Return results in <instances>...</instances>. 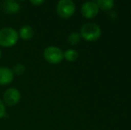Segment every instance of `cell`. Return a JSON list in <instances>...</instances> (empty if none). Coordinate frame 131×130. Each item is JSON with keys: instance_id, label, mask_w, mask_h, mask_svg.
<instances>
[{"instance_id": "obj_1", "label": "cell", "mask_w": 131, "mask_h": 130, "mask_svg": "<svg viewBox=\"0 0 131 130\" xmlns=\"http://www.w3.org/2000/svg\"><path fill=\"white\" fill-rule=\"evenodd\" d=\"M101 29L97 24L88 22L84 24L80 29V37L86 41H95L101 36Z\"/></svg>"}, {"instance_id": "obj_2", "label": "cell", "mask_w": 131, "mask_h": 130, "mask_svg": "<svg viewBox=\"0 0 131 130\" xmlns=\"http://www.w3.org/2000/svg\"><path fill=\"white\" fill-rule=\"evenodd\" d=\"M19 35L14 29L7 27L0 30V45L4 47L14 46L18 41Z\"/></svg>"}, {"instance_id": "obj_3", "label": "cell", "mask_w": 131, "mask_h": 130, "mask_svg": "<svg viewBox=\"0 0 131 130\" xmlns=\"http://www.w3.org/2000/svg\"><path fill=\"white\" fill-rule=\"evenodd\" d=\"M76 6L75 4L71 0H61L58 2L56 6L57 14L60 17L67 19L74 14Z\"/></svg>"}, {"instance_id": "obj_4", "label": "cell", "mask_w": 131, "mask_h": 130, "mask_svg": "<svg viewBox=\"0 0 131 130\" xmlns=\"http://www.w3.org/2000/svg\"><path fill=\"white\" fill-rule=\"evenodd\" d=\"M44 58L51 64H58L63 59V53L56 46H48L44 51Z\"/></svg>"}, {"instance_id": "obj_5", "label": "cell", "mask_w": 131, "mask_h": 130, "mask_svg": "<svg viewBox=\"0 0 131 130\" xmlns=\"http://www.w3.org/2000/svg\"><path fill=\"white\" fill-rule=\"evenodd\" d=\"M99 13V8L94 1L86 2L81 6V14L86 19H93L96 17Z\"/></svg>"}, {"instance_id": "obj_6", "label": "cell", "mask_w": 131, "mask_h": 130, "mask_svg": "<svg viewBox=\"0 0 131 130\" xmlns=\"http://www.w3.org/2000/svg\"><path fill=\"white\" fill-rule=\"evenodd\" d=\"M21 93L17 88L11 87L5 91L4 94V102L8 106H14L20 102Z\"/></svg>"}, {"instance_id": "obj_7", "label": "cell", "mask_w": 131, "mask_h": 130, "mask_svg": "<svg viewBox=\"0 0 131 130\" xmlns=\"http://www.w3.org/2000/svg\"><path fill=\"white\" fill-rule=\"evenodd\" d=\"M13 69L6 67H0V86H6L14 80Z\"/></svg>"}, {"instance_id": "obj_8", "label": "cell", "mask_w": 131, "mask_h": 130, "mask_svg": "<svg viewBox=\"0 0 131 130\" xmlns=\"http://www.w3.org/2000/svg\"><path fill=\"white\" fill-rule=\"evenodd\" d=\"M2 8L7 14H17L20 11V5L14 1H5L2 4Z\"/></svg>"}, {"instance_id": "obj_9", "label": "cell", "mask_w": 131, "mask_h": 130, "mask_svg": "<svg viewBox=\"0 0 131 130\" xmlns=\"http://www.w3.org/2000/svg\"><path fill=\"white\" fill-rule=\"evenodd\" d=\"M33 30L30 26H28V25H25V26H23L21 29H20V33L19 36L21 37L24 40H29L30 39L33 37Z\"/></svg>"}, {"instance_id": "obj_10", "label": "cell", "mask_w": 131, "mask_h": 130, "mask_svg": "<svg viewBox=\"0 0 131 130\" xmlns=\"http://www.w3.org/2000/svg\"><path fill=\"white\" fill-rule=\"evenodd\" d=\"M95 3L99 9H102L104 11L112 10L115 5V2L113 0H98Z\"/></svg>"}, {"instance_id": "obj_11", "label": "cell", "mask_w": 131, "mask_h": 130, "mask_svg": "<svg viewBox=\"0 0 131 130\" xmlns=\"http://www.w3.org/2000/svg\"><path fill=\"white\" fill-rule=\"evenodd\" d=\"M79 54L74 49H68L63 54V58L68 62H74L78 59Z\"/></svg>"}, {"instance_id": "obj_12", "label": "cell", "mask_w": 131, "mask_h": 130, "mask_svg": "<svg viewBox=\"0 0 131 130\" xmlns=\"http://www.w3.org/2000/svg\"><path fill=\"white\" fill-rule=\"evenodd\" d=\"M80 35L78 32H72L69 35L68 37V42H69L71 45H77L80 41Z\"/></svg>"}, {"instance_id": "obj_13", "label": "cell", "mask_w": 131, "mask_h": 130, "mask_svg": "<svg viewBox=\"0 0 131 130\" xmlns=\"http://www.w3.org/2000/svg\"><path fill=\"white\" fill-rule=\"evenodd\" d=\"M25 69H26V68H25L24 65L21 64V63H17V64L14 67L13 71H14V73H15V74H17V75H21L24 73Z\"/></svg>"}, {"instance_id": "obj_14", "label": "cell", "mask_w": 131, "mask_h": 130, "mask_svg": "<svg viewBox=\"0 0 131 130\" xmlns=\"http://www.w3.org/2000/svg\"><path fill=\"white\" fill-rule=\"evenodd\" d=\"M5 114V104L4 102L0 100V119L3 118Z\"/></svg>"}, {"instance_id": "obj_15", "label": "cell", "mask_w": 131, "mask_h": 130, "mask_svg": "<svg viewBox=\"0 0 131 130\" xmlns=\"http://www.w3.org/2000/svg\"><path fill=\"white\" fill-rule=\"evenodd\" d=\"M30 3L32 4L33 5H35V6H39V5H43L45 2L43 1V0H31L30 1Z\"/></svg>"}, {"instance_id": "obj_16", "label": "cell", "mask_w": 131, "mask_h": 130, "mask_svg": "<svg viewBox=\"0 0 131 130\" xmlns=\"http://www.w3.org/2000/svg\"><path fill=\"white\" fill-rule=\"evenodd\" d=\"M1 56H2V53H1V50H0V59H1Z\"/></svg>"}]
</instances>
